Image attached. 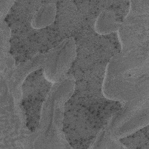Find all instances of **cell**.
<instances>
[{"label": "cell", "mask_w": 149, "mask_h": 149, "mask_svg": "<svg viewBox=\"0 0 149 149\" xmlns=\"http://www.w3.org/2000/svg\"><path fill=\"white\" fill-rule=\"evenodd\" d=\"M40 68L29 73L22 86L21 109L24 117L26 127L34 132L40 123L43 104L52 87Z\"/></svg>", "instance_id": "obj_1"}, {"label": "cell", "mask_w": 149, "mask_h": 149, "mask_svg": "<svg viewBox=\"0 0 149 149\" xmlns=\"http://www.w3.org/2000/svg\"><path fill=\"white\" fill-rule=\"evenodd\" d=\"M127 14L118 30L121 51H134L142 40L144 32L148 29L149 1H130Z\"/></svg>", "instance_id": "obj_2"}, {"label": "cell", "mask_w": 149, "mask_h": 149, "mask_svg": "<svg viewBox=\"0 0 149 149\" xmlns=\"http://www.w3.org/2000/svg\"><path fill=\"white\" fill-rule=\"evenodd\" d=\"M56 1H44L38 6L29 21L30 28L36 31L52 28L56 23L57 17Z\"/></svg>", "instance_id": "obj_3"}, {"label": "cell", "mask_w": 149, "mask_h": 149, "mask_svg": "<svg viewBox=\"0 0 149 149\" xmlns=\"http://www.w3.org/2000/svg\"><path fill=\"white\" fill-rule=\"evenodd\" d=\"M121 23L113 10L104 9L99 13L94 20V30L100 36L108 35L118 31Z\"/></svg>", "instance_id": "obj_4"}, {"label": "cell", "mask_w": 149, "mask_h": 149, "mask_svg": "<svg viewBox=\"0 0 149 149\" xmlns=\"http://www.w3.org/2000/svg\"><path fill=\"white\" fill-rule=\"evenodd\" d=\"M144 127L133 133L119 139V142L128 148L149 149L148 131L145 133Z\"/></svg>", "instance_id": "obj_5"}, {"label": "cell", "mask_w": 149, "mask_h": 149, "mask_svg": "<svg viewBox=\"0 0 149 149\" xmlns=\"http://www.w3.org/2000/svg\"><path fill=\"white\" fill-rule=\"evenodd\" d=\"M15 1H2L0 0V6H1V19L2 20L5 19L8 14L10 9L14 5Z\"/></svg>", "instance_id": "obj_6"}]
</instances>
